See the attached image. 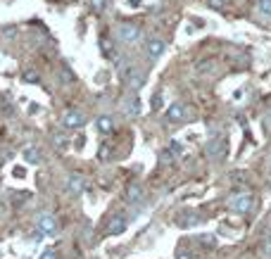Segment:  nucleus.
I'll return each mask as SVG.
<instances>
[{
	"instance_id": "obj_1",
	"label": "nucleus",
	"mask_w": 271,
	"mask_h": 259,
	"mask_svg": "<svg viewBox=\"0 0 271 259\" xmlns=\"http://www.w3.org/2000/svg\"><path fill=\"white\" fill-rule=\"evenodd\" d=\"M117 36L121 43L126 45H136L138 41H141V36H143V31H141V27L136 24V22H121L117 29Z\"/></svg>"
},
{
	"instance_id": "obj_2",
	"label": "nucleus",
	"mask_w": 271,
	"mask_h": 259,
	"mask_svg": "<svg viewBox=\"0 0 271 259\" xmlns=\"http://www.w3.org/2000/svg\"><path fill=\"white\" fill-rule=\"evenodd\" d=\"M231 209L238 212V214H247L252 209V195L250 193H235L231 197Z\"/></svg>"
},
{
	"instance_id": "obj_3",
	"label": "nucleus",
	"mask_w": 271,
	"mask_h": 259,
	"mask_svg": "<svg viewBox=\"0 0 271 259\" xmlns=\"http://www.w3.org/2000/svg\"><path fill=\"white\" fill-rule=\"evenodd\" d=\"M121 112L128 116H138L143 112V100L138 98V93H131L128 98L121 100Z\"/></svg>"
},
{
	"instance_id": "obj_4",
	"label": "nucleus",
	"mask_w": 271,
	"mask_h": 259,
	"mask_svg": "<svg viewBox=\"0 0 271 259\" xmlns=\"http://www.w3.org/2000/svg\"><path fill=\"white\" fill-rule=\"evenodd\" d=\"M86 124V114L79 112V109H69V112H64L62 114V126L67 131H72V128H81Z\"/></svg>"
},
{
	"instance_id": "obj_5",
	"label": "nucleus",
	"mask_w": 271,
	"mask_h": 259,
	"mask_svg": "<svg viewBox=\"0 0 271 259\" xmlns=\"http://www.w3.org/2000/svg\"><path fill=\"white\" fill-rule=\"evenodd\" d=\"M60 231V223L53 214H41L38 216V233L41 235H57Z\"/></svg>"
},
{
	"instance_id": "obj_6",
	"label": "nucleus",
	"mask_w": 271,
	"mask_h": 259,
	"mask_svg": "<svg viewBox=\"0 0 271 259\" xmlns=\"http://www.w3.org/2000/svg\"><path fill=\"white\" fill-rule=\"evenodd\" d=\"M124 81H126L128 93H138V90H143V86H145V74L136 72V69H128V72L124 74Z\"/></svg>"
},
{
	"instance_id": "obj_7",
	"label": "nucleus",
	"mask_w": 271,
	"mask_h": 259,
	"mask_svg": "<svg viewBox=\"0 0 271 259\" xmlns=\"http://www.w3.org/2000/svg\"><path fill=\"white\" fill-rule=\"evenodd\" d=\"M164 50H167V43H164L162 38H150V41L145 43V53H148L150 60H160L164 55Z\"/></svg>"
},
{
	"instance_id": "obj_8",
	"label": "nucleus",
	"mask_w": 271,
	"mask_h": 259,
	"mask_svg": "<svg viewBox=\"0 0 271 259\" xmlns=\"http://www.w3.org/2000/svg\"><path fill=\"white\" fill-rule=\"evenodd\" d=\"M67 190H69L72 195H81L83 190H86V176H83V174H72V176L67 179Z\"/></svg>"
},
{
	"instance_id": "obj_9",
	"label": "nucleus",
	"mask_w": 271,
	"mask_h": 259,
	"mask_svg": "<svg viewBox=\"0 0 271 259\" xmlns=\"http://www.w3.org/2000/svg\"><path fill=\"white\" fill-rule=\"evenodd\" d=\"M205 152H207V157H212V160H217V157H221L226 152V141L224 138H212L207 143V148H205Z\"/></svg>"
},
{
	"instance_id": "obj_10",
	"label": "nucleus",
	"mask_w": 271,
	"mask_h": 259,
	"mask_svg": "<svg viewBox=\"0 0 271 259\" xmlns=\"http://www.w3.org/2000/svg\"><path fill=\"white\" fill-rule=\"evenodd\" d=\"M124 231H126V219H124V214H114L107 223V233L109 235H119V233H124Z\"/></svg>"
},
{
	"instance_id": "obj_11",
	"label": "nucleus",
	"mask_w": 271,
	"mask_h": 259,
	"mask_svg": "<svg viewBox=\"0 0 271 259\" xmlns=\"http://www.w3.org/2000/svg\"><path fill=\"white\" fill-rule=\"evenodd\" d=\"M183 116H186V105L183 102H174L172 107L167 109V121H172V124L181 121Z\"/></svg>"
},
{
	"instance_id": "obj_12",
	"label": "nucleus",
	"mask_w": 271,
	"mask_h": 259,
	"mask_svg": "<svg viewBox=\"0 0 271 259\" xmlns=\"http://www.w3.org/2000/svg\"><path fill=\"white\" fill-rule=\"evenodd\" d=\"M126 202L128 205H138V202H143V188L138 186V183H131V186H128Z\"/></svg>"
},
{
	"instance_id": "obj_13",
	"label": "nucleus",
	"mask_w": 271,
	"mask_h": 259,
	"mask_svg": "<svg viewBox=\"0 0 271 259\" xmlns=\"http://www.w3.org/2000/svg\"><path fill=\"white\" fill-rule=\"evenodd\" d=\"M95 128H98L100 134H109V131L114 128V119L109 114H100L98 119H95Z\"/></svg>"
},
{
	"instance_id": "obj_14",
	"label": "nucleus",
	"mask_w": 271,
	"mask_h": 259,
	"mask_svg": "<svg viewBox=\"0 0 271 259\" xmlns=\"http://www.w3.org/2000/svg\"><path fill=\"white\" fill-rule=\"evenodd\" d=\"M22 157H24V162H29L31 167H38V164H41V152H38L34 145H31V148H24V150H22Z\"/></svg>"
},
{
	"instance_id": "obj_15",
	"label": "nucleus",
	"mask_w": 271,
	"mask_h": 259,
	"mask_svg": "<svg viewBox=\"0 0 271 259\" xmlns=\"http://www.w3.org/2000/svg\"><path fill=\"white\" fill-rule=\"evenodd\" d=\"M254 8H257V15H259V17L271 19V0H257Z\"/></svg>"
},
{
	"instance_id": "obj_16",
	"label": "nucleus",
	"mask_w": 271,
	"mask_h": 259,
	"mask_svg": "<svg viewBox=\"0 0 271 259\" xmlns=\"http://www.w3.org/2000/svg\"><path fill=\"white\" fill-rule=\"evenodd\" d=\"M214 67H217V62H214V60H202V62L195 64V72H198V74H209L212 69H214Z\"/></svg>"
},
{
	"instance_id": "obj_17",
	"label": "nucleus",
	"mask_w": 271,
	"mask_h": 259,
	"mask_svg": "<svg viewBox=\"0 0 271 259\" xmlns=\"http://www.w3.org/2000/svg\"><path fill=\"white\" fill-rule=\"evenodd\" d=\"M53 143H55V148H60V150H67V145H69V141H67V136L55 134V136H53Z\"/></svg>"
},
{
	"instance_id": "obj_18",
	"label": "nucleus",
	"mask_w": 271,
	"mask_h": 259,
	"mask_svg": "<svg viewBox=\"0 0 271 259\" xmlns=\"http://www.w3.org/2000/svg\"><path fill=\"white\" fill-rule=\"evenodd\" d=\"M90 5H93L95 12H105L107 10V0H90Z\"/></svg>"
},
{
	"instance_id": "obj_19",
	"label": "nucleus",
	"mask_w": 271,
	"mask_h": 259,
	"mask_svg": "<svg viewBox=\"0 0 271 259\" xmlns=\"http://www.w3.org/2000/svg\"><path fill=\"white\" fill-rule=\"evenodd\" d=\"M24 81H27V83H38V74L34 72V69H27V72H24Z\"/></svg>"
},
{
	"instance_id": "obj_20",
	"label": "nucleus",
	"mask_w": 271,
	"mask_h": 259,
	"mask_svg": "<svg viewBox=\"0 0 271 259\" xmlns=\"http://www.w3.org/2000/svg\"><path fill=\"white\" fill-rule=\"evenodd\" d=\"M198 240L202 242V245H214V235H209V233H200Z\"/></svg>"
},
{
	"instance_id": "obj_21",
	"label": "nucleus",
	"mask_w": 271,
	"mask_h": 259,
	"mask_svg": "<svg viewBox=\"0 0 271 259\" xmlns=\"http://www.w3.org/2000/svg\"><path fill=\"white\" fill-rule=\"evenodd\" d=\"M102 53L107 55V57H114V48H112L109 41H102Z\"/></svg>"
},
{
	"instance_id": "obj_22",
	"label": "nucleus",
	"mask_w": 271,
	"mask_h": 259,
	"mask_svg": "<svg viewBox=\"0 0 271 259\" xmlns=\"http://www.w3.org/2000/svg\"><path fill=\"white\" fill-rule=\"evenodd\" d=\"M207 5H209L212 10H221V8L226 5V0H207Z\"/></svg>"
},
{
	"instance_id": "obj_23",
	"label": "nucleus",
	"mask_w": 271,
	"mask_h": 259,
	"mask_svg": "<svg viewBox=\"0 0 271 259\" xmlns=\"http://www.w3.org/2000/svg\"><path fill=\"white\" fill-rule=\"evenodd\" d=\"M38 259H57V252H55V250H43Z\"/></svg>"
},
{
	"instance_id": "obj_24",
	"label": "nucleus",
	"mask_w": 271,
	"mask_h": 259,
	"mask_svg": "<svg viewBox=\"0 0 271 259\" xmlns=\"http://www.w3.org/2000/svg\"><path fill=\"white\" fill-rule=\"evenodd\" d=\"M169 150L176 152V155H181V150H183V145H181L179 141H172V143H169Z\"/></svg>"
},
{
	"instance_id": "obj_25",
	"label": "nucleus",
	"mask_w": 271,
	"mask_h": 259,
	"mask_svg": "<svg viewBox=\"0 0 271 259\" xmlns=\"http://www.w3.org/2000/svg\"><path fill=\"white\" fill-rule=\"evenodd\" d=\"M162 93H155V98H153V109H160V105H162Z\"/></svg>"
},
{
	"instance_id": "obj_26",
	"label": "nucleus",
	"mask_w": 271,
	"mask_h": 259,
	"mask_svg": "<svg viewBox=\"0 0 271 259\" xmlns=\"http://www.w3.org/2000/svg\"><path fill=\"white\" fill-rule=\"evenodd\" d=\"M264 254H266V257H271V235L266 238V240H264Z\"/></svg>"
},
{
	"instance_id": "obj_27",
	"label": "nucleus",
	"mask_w": 271,
	"mask_h": 259,
	"mask_svg": "<svg viewBox=\"0 0 271 259\" xmlns=\"http://www.w3.org/2000/svg\"><path fill=\"white\" fill-rule=\"evenodd\" d=\"M176 259H193V257H190V252L179 250V252H176Z\"/></svg>"
},
{
	"instance_id": "obj_28",
	"label": "nucleus",
	"mask_w": 271,
	"mask_h": 259,
	"mask_svg": "<svg viewBox=\"0 0 271 259\" xmlns=\"http://www.w3.org/2000/svg\"><path fill=\"white\" fill-rule=\"evenodd\" d=\"M128 5H131V8H138V5H141V0H128Z\"/></svg>"
}]
</instances>
